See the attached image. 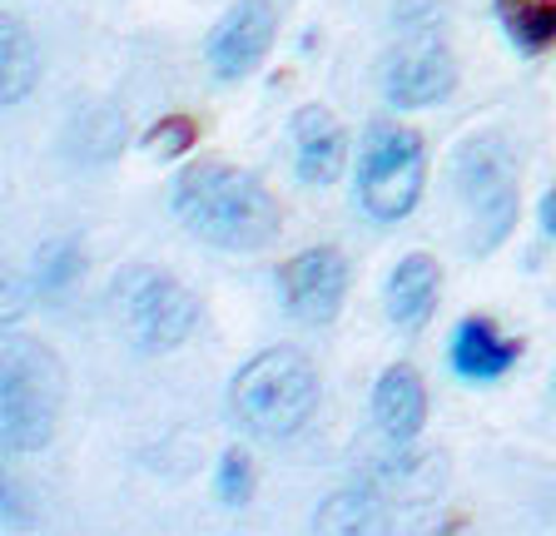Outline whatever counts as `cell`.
Returning a JSON list of instances; mask_svg holds the SVG:
<instances>
[{"label": "cell", "instance_id": "1", "mask_svg": "<svg viewBox=\"0 0 556 536\" xmlns=\"http://www.w3.org/2000/svg\"><path fill=\"white\" fill-rule=\"evenodd\" d=\"M174 219L194 239L224 248V254H254L268 248L283 229L278 199L264 189V179L229 169V164H194L179 175L169 199Z\"/></svg>", "mask_w": 556, "mask_h": 536}, {"label": "cell", "instance_id": "2", "mask_svg": "<svg viewBox=\"0 0 556 536\" xmlns=\"http://www.w3.org/2000/svg\"><path fill=\"white\" fill-rule=\"evenodd\" d=\"M318 412V373L308 353L268 348L243 362L229 383V418L258 443H289Z\"/></svg>", "mask_w": 556, "mask_h": 536}, {"label": "cell", "instance_id": "3", "mask_svg": "<svg viewBox=\"0 0 556 536\" xmlns=\"http://www.w3.org/2000/svg\"><path fill=\"white\" fill-rule=\"evenodd\" d=\"M104 314L115 323V333L139 353H169L194 333L199 323V298L185 283L150 264L119 268L110 289H104Z\"/></svg>", "mask_w": 556, "mask_h": 536}, {"label": "cell", "instance_id": "4", "mask_svg": "<svg viewBox=\"0 0 556 536\" xmlns=\"http://www.w3.org/2000/svg\"><path fill=\"white\" fill-rule=\"evenodd\" d=\"M65 408V368L60 353L30 333L5 339V373H0V427L15 452L50 447Z\"/></svg>", "mask_w": 556, "mask_h": 536}, {"label": "cell", "instance_id": "5", "mask_svg": "<svg viewBox=\"0 0 556 536\" xmlns=\"http://www.w3.org/2000/svg\"><path fill=\"white\" fill-rule=\"evenodd\" d=\"M502 135H472L452 154V189L467 214V254H492L517 224V169Z\"/></svg>", "mask_w": 556, "mask_h": 536}, {"label": "cell", "instance_id": "6", "mask_svg": "<svg viewBox=\"0 0 556 536\" xmlns=\"http://www.w3.org/2000/svg\"><path fill=\"white\" fill-rule=\"evenodd\" d=\"M428 189V144L407 125H378L363 129L358 150V209L378 224H397L417 209Z\"/></svg>", "mask_w": 556, "mask_h": 536}, {"label": "cell", "instance_id": "7", "mask_svg": "<svg viewBox=\"0 0 556 536\" xmlns=\"http://www.w3.org/2000/svg\"><path fill=\"white\" fill-rule=\"evenodd\" d=\"M348 283H353V268L338 254L333 244L303 248L289 264L278 268V304L293 323L303 328H328L338 314H343Z\"/></svg>", "mask_w": 556, "mask_h": 536}, {"label": "cell", "instance_id": "8", "mask_svg": "<svg viewBox=\"0 0 556 536\" xmlns=\"http://www.w3.org/2000/svg\"><path fill=\"white\" fill-rule=\"evenodd\" d=\"M274 30H278V15L268 0H239V5H229L224 21L204 40V60H208V71H214V80L233 85L243 75H254L264 65L268 46H274Z\"/></svg>", "mask_w": 556, "mask_h": 536}, {"label": "cell", "instance_id": "9", "mask_svg": "<svg viewBox=\"0 0 556 536\" xmlns=\"http://www.w3.org/2000/svg\"><path fill=\"white\" fill-rule=\"evenodd\" d=\"M457 90V60L438 40L397 46L382 60V100L393 110H432Z\"/></svg>", "mask_w": 556, "mask_h": 536}, {"label": "cell", "instance_id": "10", "mask_svg": "<svg viewBox=\"0 0 556 536\" xmlns=\"http://www.w3.org/2000/svg\"><path fill=\"white\" fill-rule=\"evenodd\" d=\"M348 164V135L328 105H303L293 115V175L308 189H324L343 175Z\"/></svg>", "mask_w": 556, "mask_h": 536}, {"label": "cell", "instance_id": "11", "mask_svg": "<svg viewBox=\"0 0 556 536\" xmlns=\"http://www.w3.org/2000/svg\"><path fill=\"white\" fill-rule=\"evenodd\" d=\"M372 427L393 447H413L428 427V383L417 368L393 362L372 387Z\"/></svg>", "mask_w": 556, "mask_h": 536}, {"label": "cell", "instance_id": "12", "mask_svg": "<svg viewBox=\"0 0 556 536\" xmlns=\"http://www.w3.org/2000/svg\"><path fill=\"white\" fill-rule=\"evenodd\" d=\"M517 358H521V343L502 339L492 318H463V323L452 328L447 362H452V373L467 378V383H497V378L511 373Z\"/></svg>", "mask_w": 556, "mask_h": 536}, {"label": "cell", "instance_id": "13", "mask_svg": "<svg viewBox=\"0 0 556 536\" xmlns=\"http://www.w3.org/2000/svg\"><path fill=\"white\" fill-rule=\"evenodd\" d=\"M442 293V268L432 254H403L393 264V279H388V318H393L403 333H417V328L432 318Z\"/></svg>", "mask_w": 556, "mask_h": 536}, {"label": "cell", "instance_id": "14", "mask_svg": "<svg viewBox=\"0 0 556 536\" xmlns=\"http://www.w3.org/2000/svg\"><path fill=\"white\" fill-rule=\"evenodd\" d=\"M492 11L517 55H546L556 46V0H497Z\"/></svg>", "mask_w": 556, "mask_h": 536}, {"label": "cell", "instance_id": "15", "mask_svg": "<svg viewBox=\"0 0 556 536\" xmlns=\"http://www.w3.org/2000/svg\"><path fill=\"white\" fill-rule=\"evenodd\" d=\"M388 507L368 487H343L313 512V532H382Z\"/></svg>", "mask_w": 556, "mask_h": 536}, {"label": "cell", "instance_id": "16", "mask_svg": "<svg viewBox=\"0 0 556 536\" xmlns=\"http://www.w3.org/2000/svg\"><path fill=\"white\" fill-rule=\"evenodd\" d=\"M35 75H40V50H35L30 30L21 21H5V30H0V85H5L0 94H5V105L30 94Z\"/></svg>", "mask_w": 556, "mask_h": 536}, {"label": "cell", "instance_id": "17", "mask_svg": "<svg viewBox=\"0 0 556 536\" xmlns=\"http://www.w3.org/2000/svg\"><path fill=\"white\" fill-rule=\"evenodd\" d=\"M85 273V254L75 239H55V244H46L40 254H35V268H30V279H35V293H46V298H55V293H65L70 283Z\"/></svg>", "mask_w": 556, "mask_h": 536}, {"label": "cell", "instance_id": "18", "mask_svg": "<svg viewBox=\"0 0 556 536\" xmlns=\"http://www.w3.org/2000/svg\"><path fill=\"white\" fill-rule=\"evenodd\" d=\"M199 140V129L189 115H169V119H154L150 129H144V140H139V150L154 154V159H179V154H189Z\"/></svg>", "mask_w": 556, "mask_h": 536}, {"label": "cell", "instance_id": "19", "mask_svg": "<svg viewBox=\"0 0 556 536\" xmlns=\"http://www.w3.org/2000/svg\"><path fill=\"white\" fill-rule=\"evenodd\" d=\"M214 492H219L224 507H243V501L254 497V462H249L239 447H229V452L219 457V472H214Z\"/></svg>", "mask_w": 556, "mask_h": 536}, {"label": "cell", "instance_id": "20", "mask_svg": "<svg viewBox=\"0 0 556 536\" xmlns=\"http://www.w3.org/2000/svg\"><path fill=\"white\" fill-rule=\"evenodd\" d=\"M536 219H542L546 239H556V189H546V194H542V204H536Z\"/></svg>", "mask_w": 556, "mask_h": 536}]
</instances>
